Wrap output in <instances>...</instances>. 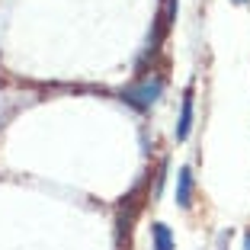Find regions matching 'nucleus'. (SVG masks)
<instances>
[{
	"instance_id": "6",
	"label": "nucleus",
	"mask_w": 250,
	"mask_h": 250,
	"mask_svg": "<svg viewBox=\"0 0 250 250\" xmlns=\"http://www.w3.org/2000/svg\"><path fill=\"white\" fill-rule=\"evenodd\" d=\"M234 3H247V0H234Z\"/></svg>"
},
{
	"instance_id": "2",
	"label": "nucleus",
	"mask_w": 250,
	"mask_h": 250,
	"mask_svg": "<svg viewBox=\"0 0 250 250\" xmlns=\"http://www.w3.org/2000/svg\"><path fill=\"white\" fill-rule=\"evenodd\" d=\"M192 132V90L183 93V106H180V122H177V141H186Z\"/></svg>"
},
{
	"instance_id": "5",
	"label": "nucleus",
	"mask_w": 250,
	"mask_h": 250,
	"mask_svg": "<svg viewBox=\"0 0 250 250\" xmlns=\"http://www.w3.org/2000/svg\"><path fill=\"white\" fill-rule=\"evenodd\" d=\"M244 250H250V231L244 234Z\"/></svg>"
},
{
	"instance_id": "4",
	"label": "nucleus",
	"mask_w": 250,
	"mask_h": 250,
	"mask_svg": "<svg viewBox=\"0 0 250 250\" xmlns=\"http://www.w3.org/2000/svg\"><path fill=\"white\" fill-rule=\"evenodd\" d=\"M151 241H154V250H173V234L164 221H157L154 228H151Z\"/></svg>"
},
{
	"instance_id": "1",
	"label": "nucleus",
	"mask_w": 250,
	"mask_h": 250,
	"mask_svg": "<svg viewBox=\"0 0 250 250\" xmlns=\"http://www.w3.org/2000/svg\"><path fill=\"white\" fill-rule=\"evenodd\" d=\"M161 93H164V77H145V81H138L135 83V87H128L125 90V103L128 106H135V109H151V106L157 103V100H161Z\"/></svg>"
},
{
	"instance_id": "3",
	"label": "nucleus",
	"mask_w": 250,
	"mask_h": 250,
	"mask_svg": "<svg viewBox=\"0 0 250 250\" xmlns=\"http://www.w3.org/2000/svg\"><path fill=\"white\" fill-rule=\"evenodd\" d=\"M177 206L180 208H189L192 206V170L183 167L177 173Z\"/></svg>"
}]
</instances>
